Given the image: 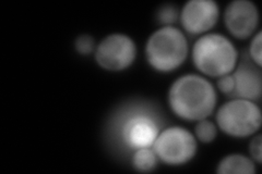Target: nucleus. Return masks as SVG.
I'll return each instance as SVG.
<instances>
[{"instance_id": "nucleus-1", "label": "nucleus", "mask_w": 262, "mask_h": 174, "mask_svg": "<svg viewBox=\"0 0 262 174\" xmlns=\"http://www.w3.org/2000/svg\"><path fill=\"white\" fill-rule=\"evenodd\" d=\"M168 104L179 118L200 121L207 119L215 109L216 92L212 83L204 77L185 74L171 84Z\"/></svg>"}, {"instance_id": "nucleus-2", "label": "nucleus", "mask_w": 262, "mask_h": 174, "mask_svg": "<svg viewBox=\"0 0 262 174\" xmlns=\"http://www.w3.org/2000/svg\"><path fill=\"white\" fill-rule=\"evenodd\" d=\"M192 61L204 76L220 78L235 70L238 53L231 39L210 33L196 39L192 47Z\"/></svg>"}, {"instance_id": "nucleus-3", "label": "nucleus", "mask_w": 262, "mask_h": 174, "mask_svg": "<svg viewBox=\"0 0 262 174\" xmlns=\"http://www.w3.org/2000/svg\"><path fill=\"white\" fill-rule=\"evenodd\" d=\"M188 48V40L182 31L173 26L162 27L146 41V60L154 70L171 72L185 62Z\"/></svg>"}, {"instance_id": "nucleus-4", "label": "nucleus", "mask_w": 262, "mask_h": 174, "mask_svg": "<svg viewBox=\"0 0 262 174\" xmlns=\"http://www.w3.org/2000/svg\"><path fill=\"white\" fill-rule=\"evenodd\" d=\"M216 122L225 134L234 137H247L260 129L261 110L255 102L233 98L220 107Z\"/></svg>"}, {"instance_id": "nucleus-5", "label": "nucleus", "mask_w": 262, "mask_h": 174, "mask_svg": "<svg viewBox=\"0 0 262 174\" xmlns=\"http://www.w3.org/2000/svg\"><path fill=\"white\" fill-rule=\"evenodd\" d=\"M152 148L163 162L179 165L193 158L196 152V140L187 129L169 127L160 132Z\"/></svg>"}, {"instance_id": "nucleus-6", "label": "nucleus", "mask_w": 262, "mask_h": 174, "mask_svg": "<svg viewBox=\"0 0 262 174\" xmlns=\"http://www.w3.org/2000/svg\"><path fill=\"white\" fill-rule=\"evenodd\" d=\"M137 47L134 39L121 33H114L103 38L97 45L95 59L100 67L107 71H121L134 63Z\"/></svg>"}, {"instance_id": "nucleus-7", "label": "nucleus", "mask_w": 262, "mask_h": 174, "mask_svg": "<svg viewBox=\"0 0 262 174\" xmlns=\"http://www.w3.org/2000/svg\"><path fill=\"white\" fill-rule=\"evenodd\" d=\"M224 22L231 34L239 39L255 34L259 24V11L250 0H234L224 12Z\"/></svg>"}, {"instance_id": "nucleus-8", "label": "nucleus", "mask_w": 262, "mask_h": 174, "mask_svg": "<svg viewBox=\"0 0 262 174\" xmlns=\"http://www.w3.org/2000/svg\"><path fill=\"white\" fill-rule=\"evenodd\" d=\"M219 15V5L213 0H190L179 14L184 29L192 35L210 31L216 24Z\"/></svg>"}, {"instance_id": "nucleus-9", "label": "nucleus", "mask_w": 262, "mask_h": 174, "mask_svg": "<svg viewBox=\"0 0 262 174\" xmlns=\"http://www.w3.org/2000/svg\"><path fill=\"white\" fill-rule=\"evenodd\" d=\"M160 133L159 123L147 112H134L122 124L124 142L134 151L152 147Z\"/></svg>"}, {"instance_id": "nucleus-10", "label": "nucleus", "mask_w": 262, "mask_h": 174, "mask_svg": "<svg viewBox=\"0 0 262 174\" xmlns=\"http://www.w3.org/2000/svg\"><path fill=\"white\" fill-rule=\"evenodd\" d=\"M261 67L252 62L249 57H246L233 73L235 88L231 97L243 98L255 102L261 97L262 74Z\"/></svg>"}, {"instance_id": "nucleus-11", "label": "nucleus", "mask_w": 262, "mask_h": 174, "mask_svg": "<svg viewBox=\"0 0 262 174\" xmlns=\"http://www.w3.org/2000/svg\"><path fill=\"white\" fill-rule=\"evenodd\" d=\"M216 171L219 173H228V174H252L256 172V165L252 159L248 158L247 156L241 154H232L225 156L217 164Z\"/></svg>"}, {"instance_id": "nucleus-12", "label": "nucleus", "mask_w": 262, "mask_h": 174, "mask_svg": "<svg viewBox=\"0 0 262 174\" xmlns=\"http://www.w3.org/2000/svg\"><path fill=\"white\" fill-rule=\"evenodd\" d=\"M158 156L151 147L136 149L133 156L134 167L141 172H150L158 165Z\"/></svg>"}, {"instance_id": "nucleus-13", "label": "nucleus", "mask_w": 262, "mask_h": 174, "mask_svg": "<svg viewBox=\"0 0 262 174\" xmlns=\"http://www.w3.org/2000/svg\"><path fill=\"white\" fill-rule=\"evenodd\" d=\"M194 133L196 138H198L200 142L211 143L216 137L217 129L213 122L207 119H202L196 123V126L194 128Z\"/></svg>"}, {"instance_id": "nucleus-14", "label": "nucleus", "mask_w": 262, "mask_h": 174, "mask_svg": "<svg viewBox=\"0 0 262 174\" xmlns=\"http://www.w3.org/2000/svg\"><path fill=\"white\" fill-rule=\"evenodd\" d=\"M179 16L177 8L173 5L166 4L159 8L158 10V21L163 27H171V24L176 22Z\"/></svg>"}, {"instance_id": "nucleus-15", "label": "nucleus", "mask_w": 262, "mask_h": 174, "mask_svg": "<svg viewBox=\"0 0 262 174\" xmlns=\"http://www.w3.org/2000/svg\"><path fill=\"white\" fill-rule=\"evenodd\" d=\"M76 51L80 54V55H90L91 53H93L94 48H95V41L94 38L91 35H80L79 37H77L76 39Z\"/></svg>"}, {"instance_id": "nucleus-16", "label": "nucleus", "mask_w": 262, "mask_h": 174, "mask_svg": "<svg viewBox=\"0 0 262 174\" xmlns=\"http://www.w3.org/2000/svg\"><path fill=\"white\" fill-rule=\"evenodd\" d=\"M249 58L258 67H261V32H257L252 37L249 46Z\"/></svg>"}, {"instance_id": "nucleus-17", "label": "nucleus", "mask_w": 262, "mask_h": 174, "mask_svg": "<svg viewBox=\"0 0 262 174\" xmlns=\"http://www.w3.org/2000/svg\"><path fill=\"white\" fill-rule=\"evenodd\" d=\"M217 87L223 94L231 96L235 88V80L233 77V73H228L223 77H220L217 81Z\"/></svg>"}, {"instance_id": "nucleus-18", "label": "nucleus", "mask_w": 262, "mask_h": 174, "mask_svg": "<svg viewBox=\"0 0 262 174\" xmlns=\"http://www.w3.org/2000/svg\"><path fill=\"white\" fill-rule=\"evenodd\" d=\"M249 153L252 160H255L257 163H261L262 156H261V135L258 134L251 139L249 144Z\"/></svg>"}]
</instances>
